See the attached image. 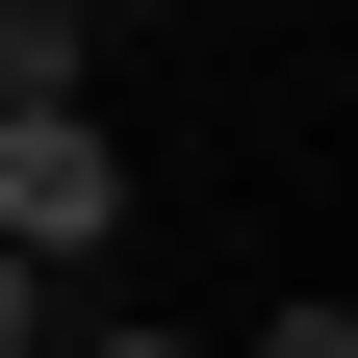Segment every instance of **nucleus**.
<instances>
[{
	"label": "nucleus",
	"mask_w": 358,
	"mask_h": 358,
	"mask_svg": "<svg viewBox=\"0 0 358 358\" xmlns=\"http://www.w3.org/2000/svg\"><path fill=\"white\" fill-rule=\"evenodd\" d=\"M0 358H77V333H52V256H0Z\"/></svg>",
	"instance_id": "obj_3"
},
{
	"label": "nucleus",
	"mask_w": 358,
	"mask_h": 358,
	"mask_svg": "<svg viewBox=\"0 0 358 358\" xmlns=\"http://www.w3.org/2000/svg\"><path fill=\"white\" fill-rule=\"evenodd\" d=\"M77 358H231V333H77Z\"/></svg>",
	"instance_id": "obj_5"
},
{
	"label": "nucleus",
	"mask_w": 358,
	"mask_h": 358,
	"mask_svg": "<svg viewBox=\"0 0 358 358\" xmlns=\"http://www.w3.org/2000/svg\"><path fill=\"white\" fill-rule=\"evenodd\" d=\"M231 358H358V307H282V333H231Z\"/></svg>",
	"instance_id": "obj_4"
},
{
	"label": "nucleus",
	"mask_w": 358,
	"mask_h": 358,
	"mask_svg": "<svg viewBox=\"0 0 358 358\" xmlns=\"http://www.w3.org/2000/svg\"><path fill=\"white\" fill-rule=\"evenodd\" d=\"M128 26H154V0H128Z\"/></svg>",
	"instance_id": "obj_6"
},
{
	"label": "nucleus",
	"mask_w": 358,
	"mask_h": 358,
	"mask_svg": "<svg viewBox=\"0 0 358 358\" xmlns=\"http://www.w3.org/2000/svg\"><path fill=\"white\" fill-rule=\"evenodd\" d=\"M103 231H128V128H103V103H26V128H0V256L77 282Z\"/></svg>",
	"instance_id": "obj_1"
},
{
	"label": "nucleus",
	"mask_w": 358,
	"mask_h": 358,
	"mask_svg": "<svg viewBox=\"0 0 358 358\" xmlns=\"http://www.w3.org/2000/svg\"><path fill=\"white\" fill-rule=\"evenodd\" d=\"M77 26H103V0H0V128H26V103H77Z\"/></svg>",
	"instance_id": "obj_2"
}]
</instances>
